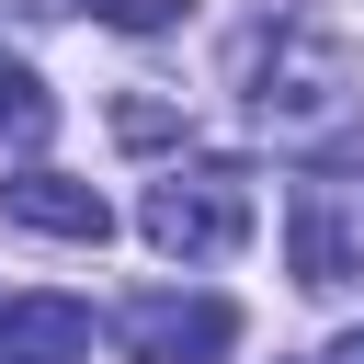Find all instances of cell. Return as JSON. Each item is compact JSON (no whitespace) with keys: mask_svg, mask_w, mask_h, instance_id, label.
Wrapping results in <instances>:
<instances>
[{"mask_svg":"<svg viewBox=\"0 0 364 364\" xmlns=\"http://www.w3.org/2000/svg\"><path fill=\"white\" fill-rule=\"evenodd\" d=\"M284 262L307 296H341L364 273V159H318L284 193Z\"/></svg>","mask_w":364,"mask_h":364,"instance_id":"1","label":"cell"},{"mask_svg":"<svg viewBox=\"0 0 364 364\" xmlns=\"http://www.w3.org/2000/svg\"><path fill=\"white\" fill-rule=\"evenodd\" d=\"M250 114H262L273 136H318V125H341V114H353V57H341L318 23H284V34L250 57Z\"/></svg>","mask_w":364,"mask_h":364,"instance_id":"2","label":"cell"},{"mask_svg":"<svg viewBox=\"0 0 364 364\" xmlns=\"http://www.w3.org/2000/svg\"><path fill=\"white\" fill-rule=\"evenodd\" d=\"M148 250H171V262H228L239 239H250V182L228 171V159H205V171H171V182H148Z\"/></svg>","mask_w":364,"mask_h":364,"instance_id":"3","label":"cell"},{"mask_svg":"<svg viewBox=\"0 0 364 364\" xmlns=\"http://www.w3.org/2000/svg\"><path fill=\"white\" fill-rule=\"evenodd\" d=\"M114 341H125V364H228L239 307L228 296H125Z\"/></svg>","mask_w":364,"mask_h":364,"instance_id":"4","label":"cell"},{"mask_svg":"<svg viewBox=\"0 0 364 364\" xmlns=\"http://www.w3.org/2000/svg\"><path fill=\"white\" fill-rule=\"evenodd\" d=\"M0 216H11V228H46V239H80V250L114 239V205H102L91 182H68V171H23V182H0Z\"/></svg>","mask_w":364,"mask_h":364,"instance_id":"5","label":"cell"},{"mask_svg":"<svg viewBox=\"0 0 364 364\" xmlns=\"http://www.w3.org/2000/svg\"><path fill=\"white\" fill-rule=\"evenodd\" d=\"M0 364H91L80 296H0Z\"/></svg>","mask_w":364,"mask_h":364,"instance_id":"6","label":"cell"},{"mask_svg":"<svg viewBox=\"0 0 364 364\" xmlns=\"http://www.w3.org/2000/svg\"><path fill=\"white\" fill-rule=\"evenodd\" d=\"M46 125H57V102H46V91H34L23 68H0V136H11V148H34Z\"/></svg>","mask_w":364,"mask_h":364,"instance_id":"7","label":"cell"},{"mask_svg":"<svg viewBox=\"0 0 364 364\" xmlns=\"http://www.w3.org/2000/svg\"><path fill=\"white\" fill-rule=\"evenodd\" d=\"M91 11H102V23H125V34H159L182 0H91Z\"/></svg>","mask_w":364,"mask_h":364,"instance_id":"8","label":"cell"},{"mask_svg":"<svg viewBox=\"0 0 364 364\" xmlns=\"http://www.w3.org/2000/svg\"><path fill=\"white\" fill-rule=\"evenodd\" d=\"M330 364H364V330H353V341H330Z\"/></svg>","mask_w":364,"mask_h":364,"instance_id":"9","label":"cell"}]
</instances>
